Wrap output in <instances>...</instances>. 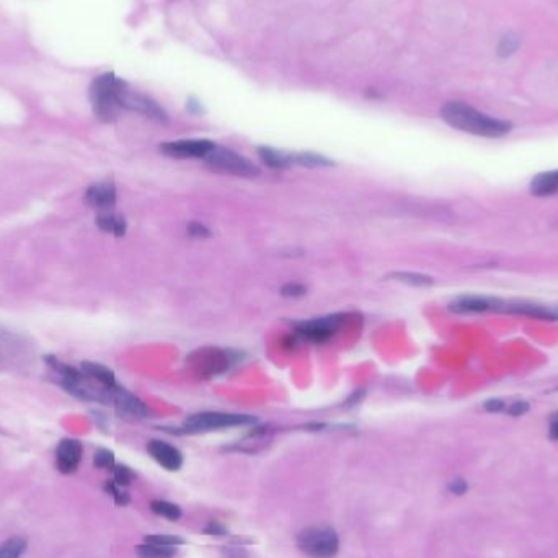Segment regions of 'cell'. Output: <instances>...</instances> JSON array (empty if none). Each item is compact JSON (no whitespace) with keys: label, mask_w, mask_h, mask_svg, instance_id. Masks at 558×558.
<instances>
[{"label":"cell","mask_w":558,"mask_h":558,"mask_svg":"<svg viewBox=\"0 0 558 558\" xmlns=\"http://www.w3.org/2000/svg\"><path fill=\"white\" fill-rule=\"evenodd\" d=\"M485 408H487V411H501L505 410V402L503 400H490V402L485 403Z\"/></svg>","instance_id":"836d02e7"},{"label":"cell","mask_w":558,"mask_h":558,"mask_svg":"<svg viewBox=\"0 0 558 558\" xmlns=\"http://www.w3.org/2000/svg\"><path fill=\"white\" fill-rule=\"evenodd\" d=\"M186 232H188V236L193 237V238H207V237H211L210 229H207L204 224H199V223L188 224V227H186Z\"/></svg>","instance_id":"f546056e"},{"label":"cell","mask_w":558,"mask_h":558,"mask_svg":"<svg viewBox=\"0 0 558 558\" xmlns=\"http://www.w3.org/2000/svg\"><path fill=\"white\" fill-rule=\"evenodd\" d=\"M121 106L123 110H129V112L144 114V116L154 119V121L159 123L168 121L165 110L162 108L155 100H152V98L147 95H142V93L131 92L129 88H126V90L121 93Z\"/></svg>","instance_id":"9c48e42d"},{"label":"cell","mask_w":558,"mask_h":558,"mask_svg":"<svg viewBox=\"0 0 558 558\" xmlns=\"http://www.w3.org/2000/svg\"><path fill=\"white\" fill-rule=\"evenodd\" d=\"M147 453L152 455V459L157 464H160L162 467L170 472L180 470L183 466V455L180 451L165 441L152 440L147 444Z\"/></svg>","instance_id":"4fadbf2b"},{"label":"cell","mask_w":558,"mask_h":558,"mask_svg":"<svg viewBox=\"0 0 558 558\" xmlns=\"http://www.w3.org/2000/svg\"><path fill=\"white\" fill-rule=\"evenodd\" d=\"M27 550V540L21 537L8 539L0 545V558H20L21 553Z\"/></svg>","instance_id":"7402d4cb"},{"label":"cell","mask_w":558,"mask_h":558,"mask_svg":"<svg viewBox=\"0 0 558 558\" xmlns=\"http://www.w3.org/2000/svg\"><path fill=\"white\" fill-rule=\"evenodd\" d=\"M519 46H521V36L516 33H508L501 38L500 45H498V56L500 58H509L516 53Z\"/></svg>","instance_id":"cb8c5ba5"},{"label":"cell","mask_w":558,"mask_h":558,"mask_svg":"<svg viewBox=\"0 0 558 558\" xmlns=\"http://www.w3.org/2000/svg\"><path fill=\"white\" fill-rule=\"evenodd\" d=\"M550 436L553 437V440L558 441V415L552 420V423H550Z\"/></svg>","instance_id":"e575fe53"},{"label":"cell","mask_w":558,"mask_h":558,"mask_svg":"<svg viewBox=\"0 0 558 558\" xmlns=\"http://www.w3.org/2000/svg\"><path fill=\"white\" fill-rule=\"evenodd\" d=\"M233 359L236 356H232V351L212 346L198 349L190 356V363L203 377H214L225 372L232 366Z\"/></svg>","instance_id":"52a82bcc"},{"label":"cell","mask_w":558,"mask_h":558,"mask_svg":"<svg viewBox=\"0 0 558 558\" xmlns=\"http://www.w3.org/2000/svg\"><path fill=\"white\" fill-rule=\"evenodd\" d=\"M257 152L263 164L272 170H284V168L292 167L291 152L278 151V149H272L268 146L258 147Z\"/></svg>","instance_id":"e0dca14e"},{"label":"cell","mask_w":558,"mask_h":558,"mask_svg":"<svg viewBox=\"0 0 558 558\" xmlns=\"http://www.w3.org/2000/svg\"><path fill=\"white\" fill-rule=\"evenodd\" d=\"M204 532H206V534H210V535H225V534H227L225 527L220 526V524H217L216 521H211L210 524H207Z\"/></svg>","instance_id":"1f68e13d"},{"label":"cell","mask_w":558,"mask_h":558,"mask_svg":"<svg viewBox=\"0 0 558 558\" xmlns=\"http://www.w3.org/2000/svg\"><path fill=\"white\" fill-rule=\"evenodd\" d=\"M505 304L500 299L480 296H464L451 302L449 309L455 314H477V312H503Z\"/></svg>","instance_id":"8fae6325"},{"label":"cell","mask_w":558,"mask_h":558,"mask_svg":"<svg viewBox=\"0 0 558 558\" xmlns=\"http://www.w3.org/2000/svg\"><path fill=\"white\" fill-rule=\"evenodd\" d=\"M127 88V84L113 72L98 75L88 88V100L95 116L105 125L114 123L121 113V93Z\"/></svg>","instance_id":"7a4b0ae2"},{"label":"cell","mask_w":558,"mask_h":558,"mask_svg":"<svg viewBox=\"0 0 558 558\" xmlns=\"http://www.w3.org/2000/svg\"><path fill=\"white\" fill-rule=\"evenodd\" d=\"M82 444L77 440H62L56 449V466L62 474L77 470L82 461Z\"/></svg>","instance_id":"5bb4252c"},{"label":"cell","mask_w":558,"mask_h":558,"mask_svg":"<svg viewBox=\"0 0 558 558\" xmlns=\"http://www.w3.org/2000/svg\"><path fill=\"white\" fill-rule=\"evenodd\" d=\"M441 116L449 126L464 133L481 136V138H503L513 129V125L505 119H498L480 113L462 101H449L441 108Z\"/></svg>","instance_id":"6da1fadb"},{"label":"cell","mask_w":558,"mask_h":558,"mask_svg":"<svg viewBox=\"0 0 558 558\" xmlns=\"http://www.w3.org/2000/svg\"><path fill=\"white\" fill-rule=\"evenodd\" d=\"M292 165H301V167H331L333 160L327 159L325 155L315 154V152H292L291 154Z\"/></svg>","instance_id":"d6986e66"},{"label":"cell","mask_w":558,"mask_h":558,"mask_svg":"<svg viewBox=\"0 0 558 558\" xmlns=\"http://www.w3.org/2000/svg\"><path fill=\"white\" fill-rule=\"evenodd\" d=\"M217 146L210 139H181L160 144V152L170 159H203Z\"/></svg>","instance_id":"ba28073f"},{"label":"cell","mask_w":558,"mask_h":558,"mask_svg":"<svg viewBox=\"0 0 558 558\" xmlns=\"http://www.w3.org/2000/svg\"><path fill=\"white\" fill-rule=\"evenodd\" d=\"M116 186L112 181H100L88 186L84 194L85 204L97 210L98 212L112 211L116 204Z\"/></svg>","instance_id":"30bf717a"},{"label":"cell","mask_w":558,"mask_h":558,"mask_svg":"<svg viewBox=\"0 0 558 558\" xmlns=\"http://www.w3.org/2000/svg\"><path fill=\"white\" fill-rule=\"evenodd\" d=\"M93 464L98 468H105V470H113L114 466V455L112 451L108 449H98L95 453V457H93Z\"/></svg>","instance_id":"484cf974"},{"label":"cell","mask_w":558,"mask_h":558,"mask_svg":"<svg viewBox=\"0 0 558 558\" xmlns=\"http://www.w3.org/2000/svg\"><path fill=\"white\" fill-rule=\"evenodd\" d=\"M204 162H206L207 167L217 173L244 178H253L259 175V168L253 162L227 147L216 146L210 154L204 157Z\"/></svg>","instance_id":"277c9868"},{"label":"cell","mask_w":558,"mask_h":558,"mask_svg":"<svg viewBox=\"0 0 558 558\" xmlns=\"http://www.w3.org/2000/svg\"><path fill=\"white\" fill-rule=\"evenodd\" d=\"M112 405L118 413L127 418H144L149 415V408L136 395L123 389L121 385L114 387L112 392Z\"/></svg>","instance_id":"7c38bea8"},{"label":"cell","mask_w":558,"mask_h":558,"mask_svg":"<svg viewBox=\"0 0 558 558\" xmlns=\"http://www.w3.org/2000/svg\"><path fill=\"white\" fill-rule=\"evenodd\" d=\"M151 509L154 511L155 514H159V516L170 519V521H178V519L181 518V509L178 508L177 505H173V503H168V501H162V500L152 501Z\"/></svg>","instance_id":"603a6c76"},{"label":"cell","mask_w":558,"mask_h":558,"mask_svg":"<svg viewBox=\"0 0 558 558\" xmlns=\"http://www.w3.org/2000/svg\"><path fill=\"white\" fill-rule=\"evenodd\" d=\"M97 227L100 231H103L106 233H112L114 237H123L127 231V224L126 219L123 216L114 214L113 211H106V212H98L97 219Z\"/></svg>","instance_id":"2e32d148"},{"label":"cell","mask_w":558,"mask_h":558,"mask_svg":"<svg viewBox=\"0 0 558 558\" xmlns=\"http://www.w3.org/2000/svg\"><path fill=\"white\" fill-rule=\"evenodd\" d=\"M297 547L312 558H331L338 552L340 540L331 527L314 526L299 532Z\"/></svg>","instance_id":"5b68a950"},{"label":"cell","mask_w":558,"mask_h":558,"mask_svg":"<svg viewBox=\"0 0 558 558\" xmlns=\"http://www.w3.org/2000/svg\"><path fill=\"white\" fill-rule=\"evenodd\" d=\"M80 369H82V372L85 376H88L93 381H97L98 384L108 387V389H114V387H118V381H116V376H114V372L110 368H106L103 364H98V363H92V361H84L82 366H80Z\"/></svg>","instance_id":"9a60e30c"},{"label":"cell","mask_w":558,"mask_h":558,"mask_svg":"<svg viewBox=\"0 0 558 558\" xmlns=\"http://www.w3.org/2000/svg\"><path fill=\"white\" fill-rule=\"evenodd\" d=\"M527 410H529V405H527L526 402H514L513 405H509L508 407V413L513 416L524 415Z\"/></svg>","instance_id":"4dcf8cb0"},{"label":"cell","mask_w":558,"mask_h":558,"mask_svg":"<svg viewBox=\"0 0 558 558\" xmlns=\"http://www.w3.org/2000/svg\"><path fill=\"white\" fill-rule=\"evenodd\" d=\"M113 472H114V483L119 485V487H126V485H129L134 479V472L126 466H114Z\"/></svg>","instance_id":"4316f807"},{"label":"cell","mask_w":558,"mask_h":558,"mask_svg":"<svg viewBox=\"0 0 558 558\" xmlns=\"http://www.w3.org/2000/svg\"><path fill=\"white\" fill-rule=\"evenodd\" d=\"M257 418L251 415H240V413H220V411H203L191 415L183 423V433H207L217 429L237 428V426L255 424Z\"/></svg>","instance_id":"3957f363"},{"label":"cell","mask_w":558,"mask_h":558,"mask_svg":"<svg viewBox=\"0 0 558 558\" xmlns=\"http://www.w3.org/2000/svg\"><path fill=\"white\" fill-rule=\"evenodd\" d=\"M531 193L535 196H550L558 193V170L539 173L531 181Z\"/></svg>","instance_id":"ac0fdd59"},{"label":"cell","mask_w":558,"mask_h":558,"mask_svg":"<svg viewBox=\"0 0 558 558\" xmlns=\"http://www.w3.org/2000/svg\"><path fill=\"white\" fill-rule=\"evenodd\" d=\"M307 294V288L301 283H288L281 288V296L284 297H302Z\"/></svg>","instance_id":"83f0119b"},{"label":"cell","mask_w":558,"mask_h":558,"mask_svg":"<svg viewBox=\"0 0 558 558\" xmlns=\"http://www.w3.org/2000/svg\"><path fill=\"white\" fill-rule=\"evenodd\" d=\"M467 488H468L467 483L461 479L451 481V485H449V490L454 493V495H464V493L467 492Z\"/></svg>","instance_id":"d6a6232c"},{"label":"cell","mask_w":558,"mask_h":558,"mask_svg":"<svg viewBox=\"0 0 558 558\" xmlns=\"http://www.w3.org/2000/svg\"><path fill=\"white\" fill-rule=\"evenodd\" d=\"M105 488H106V492L112 493V496L114 498V501H116L118 505L125 506V505H127V503H129V495H127V493H125V492H121V490H119V485L114 483V481H108Z\"/></svg>","instance_id":"f1b7e54d"},{"label":"cell","mask_w":558,"mask_h":558,"mask_svg":"<svg viewBox=\"0 0 558 558\" xmlns=\"http://www.w3.org/2000/svg\"><path fill=\"white\" fill-rule=\"evenodd\" d=\"M387 278H392L394 281H398V283L408 284V286H415V288H426L431 286L434 283V279L428 275H421V272H410V271H394L390 272Z\"/></svg>","instance_id":"ffe728a7"},{"label":"cell","mask_w":558,"mask_h":558,"mask_svg":"<svg viewBox=\"0 0 558 558\" xmlns=\"http://www.w3.org/2000/svg\"><path fill=\"white\" fill-rule=\"evenodd\" d=\"M139 558H173L177 553L175 547H162V545L154 544H144L136 547Z\"/></svg>","instance_id":"44dd1931"},{"label":"cell","mask_w":558,"mask_h":558,"mask_svg":"<svg viewBox=\"0 0 558 558\" xmlns=\"http://www.w3.org/2000/svg\"><path fill=\"white\" fill-rule=\"evenodd\" d=\"M348 320V315L344 314H335V315H328V317H320V318H314V320L307 322H299L296 323V333L299 336V340L302 343H315V344H322L327 343L328 340L333 336L336 331L342 328Z\"/></svg>","instance_id":"8992f818"},{"label":"cell","mask_w":558,"mask_h":558,"mask_svg":"<svg viewBox=\"0 0 558 558\" xmlns=\"http://www.w3.org/2000/svg\"><path fill=\"white\" fill-rule=\"evenodd\" d=\"M146 542L154 544V545H162V547H178V545L185 544V540H183L181 537H177V535L155 534V535H147Z\"/></svg>","instance_id":"d4e9b609"}]
</instances>
